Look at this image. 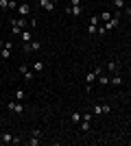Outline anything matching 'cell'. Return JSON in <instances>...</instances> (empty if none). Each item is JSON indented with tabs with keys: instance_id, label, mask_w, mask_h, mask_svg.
I'll use <instances>...</instances> for the list:
<instances>
[{
	"instance_id": "44dd1931",
	"label": "cell",
	"mask_w": 131,
	"mask_h": 146,
	"mask_svg": "<svg viewBox=\"0 0 131 146\" xmlns=\"http://www.w3.org/2000/svg\"><path fill=\"white\" fill-rule=\"evenodd\" d=\"M70 122H81V113H79V111H74V113L70 116Z\"/></svg>"
},
{
	"instance_id": "d4e9b609",
	"label": "cell",
	"mask_w": 131,
	"mask_h": 146,
	"mask_svg": "<svg viewBox=\"0 0 131 146\" xmlns=\"http://www.w3.org/2000/svg\"><path fill=\"white\" fill-rule=\"evenodd\" d=\"M92 113H94V116H100V113H103V111H100V105H94V107H92Z\"/></svg>"
},
{
	"instance_id": "603a6c76",
	"label": "cell",
	"mask_w": 131,
	"mask_h": 146,
	"mask_svg": "<svg viewBox=\"0 0 131 146\" xmlns=\"http://www.w3.org/2000/svg\"><path fill=\"white\" fill-rule=\"evenodd\" d=\"M26 144H29V146H37V144H39V137H35V135H33L31 140H26Z\"/></svg>"
},
{
	"instance_id": "cb8c5ba5",
	"label": "cell",
	"mask_w": 131,
	"mask_h": 146,
	"mask_svg": "<svg viewBox=\"0 0 131 146\" xmlns=\"http://www.w3.org/2000/svg\"><path fill=\"white\" fill-rule=\"evenodd\" d=\"M90 24L98 26V24H100V18H98V15H92V18H90Z\"/></svg>"
},
{
	"instance_id": "5bb4252c",
	"label": "cell",
	"mask_w": 131,
	"mask_h": 146,
	"mask_svg": "<svg viewBox=\"0 0 131 146\" xmlns=\"http://www.w3.org/2000/svg\"><path fill=\"white\" fill-rule=\"evenodd\" d=\"M24 96H26V92L22 90V87H18V90H15V100H20V103H22V100H24Z\"/></svg>"
},
{
	"instance_id": "4fadbf2b",
	"label": "cell",
	"mask_w": 131,
	"mask_h": 146,
	"mask_svg": "<svg viewBox=\"0 0 131 146\" xmlns=\"http://www.w3.org/2000/svg\"><path fill=\"white\" fill-rule=\"evenodd\" d=\"M20 39H22V44L31 42V31H22V33H20Z\"/></svg>"
},
{
	"instance_id": "5b68a950",
	"label": "cell",
	"mask_w": 131,
	"mask_h": 146,
	"mask_svg": "<svg viewBox=\"0 0 131 146\" xmlns=\"http://www.w3.org/2000/svg\"><path fill=\"white\" fill-rule=\"evenodd\" d=\"M15 11H18L20 15H24V18H29V15H31V5H29V2H20Z\"/></svg>"
},
{
	"instance_id": "4dcf8cb0",
	"label": "cell",
	"mask_w": 131,
	"mask_h": 146,
	"mask_svg": "<svg viewBox=\"0 0 131 146\" xmlns=\"http://www.w3.org/2000/svg\"><path fill=\"white\" fill-rule=\"evenodd\" d=\"M53 2H55V5H57V2H59V0H53Z\"/></svg>"
},
{
	"instance_id": "f1b7e54d",
	"label": "cell",
	"mask_w": 131,
	"mask_h": 146,
	"mask_svg": "<svg viewBox=\"0 0 131 146\" xmlns=\"http://www.w3.org/2000/svg\"><path fill=\"white\" fill-rule=\"evenodd\" d=\"M81 5V0H70V7H79Z\"/></svg>"
},
{
	"instance_id": "484cf974",
	"label": "cell",
	"mask_w": 131,
	"mask_h": 146,
	"mask_svg": "<svg viewBox=\"0 0 131 146\" xmlns=\"http://www.w3.org/2000/svg\"><path fill=\"white\" fill-rule=\"evenodd\" d=\"M81 131H83V133H85V131H90V122H87V120L81 122Z\"/></svg>"
},
{
	"instance_id": "ac0fdd59",
	"label": "cell",
	"mask_w": 131,
	"mask_h": 146,
	"mask_svg": "<svg viewBox=\"0 0 131 146\" xmlns=\"http://www.w3.org/2000/svg\"><path fill=\"white\" fill-rule=\"evenodd\" d=\"M98 83H100V85H109V76L100 74V76H98Z\"/></svg>"
},
{
	"instance_id": "ffe728a7",
	"label": "cell",
	"mask_w": 131,
	"mask_h": 146,
	"mask_svg": "<svg viewBox=\"0 0 131 146\" xmlns=\"http://www.w3.org/2000/svg\"><path fill=\"white\" fill-rule=\"evenodd\" d=\"M100 111H103V113H109V111H112V105H107V103H100Z\"/></svg>"
},
{
	"instance_id": "6da1fadb",
	"label": "cell",
	"mask_w": 131,
	"mask_h": 146,
	"mask_svg": "<svg viewBox=\"0 0 131 146\" xmlns=\"http://www.w3.org/2000/svg\"><path fill=\"white\" fill-rule=\"evenodd\" d=\"M100 72H103V68H94L92 72H87V74H85V90H87V92H92L94 81L100 76Z\"/></svg>"
},
{
	"instance_id": "9a60e30c",
	"label": "cell",
	"mask_w": 131,
	"mask_h": 146,
	"mask_svg": "<svg viewBox=\"0 0 131 146\" xmlns=\"http://www.w3.org/2000/svg\"><path fill=\"white\" fill-rule=\"evenodd\" d=\"M0 57L7 61L9 57H11V48H7V46H5V48H0Z\"/></svg>"
},
{
	"instance_id": "f546056e",
	"label": "cell",
	"mask_w": 131,
	"mask_h": 146,
	"mask_svg": "<svg viewBox=\"0 0 131 146\" xmlns=\"http://www.w3.org/2000/svg\"><path fill=\"white\" fill-rule=\"evenodd\" d=\"M2 66H5V59H2V57H0V68H2Z\"/></svg>"
},
{
	"instance_id": "d6986e66",
	"label": "cell",
	"mask_w": 131,
	"mask_h": 146,
	"mask_svg": "<svg viewBox=\"0 0 131 146\" xmlns=\"http://www.w3.org/2000/svg\"><path fill=\"white\" fill-rule=\"evenodd\" d=\"M87 33H90V35H96V33H98V26H94V24H87Z\"/></svg>"
},
{
	"instance_id": "3957f363",
	"label": "cell",
	"mask_w": 131,
	"mask_h": 146,
	"mask_svg": "<svg viewBox=\"0 0 131 146\" xmlns=\"http://www.w3.org/2000/svg\"><path fill=\"white\" fill-rule=\"evenodd\" d=\"M20 137L18 135H11V133H0V144H20Z\"/></svg>"
},
{
	"instance_id": "d6a6232c",
	"label": "cell",
	"mask_w": 131,
	"mask_h": 146,
	"mask_svg": "<svg viewBox=\"0 0 131 146\" xmlns=\"http://www.w3.org/2000/svg\"><path fill=\"white\" fill-rule=\"evenodd\" d=\"M129 9H131V0H129Z\"/></svg>"
},
{
	"instance_id": "7a4b0ae2",
	"label": "cell",
	"mask_w": 131,
	"mask_h": 146,
	"mask_svg": "<svg viewBox=\"0 0 131 146\" xmlns=\"http://www.w3.org/2000/svg\"><path fill=\"white\" fill-rule=\"evenodd\" d=\"M18 72L22 74V79L24 81H29V83H31L33 79H35V72H33V68H29V66H24V63H22V66L18 68Z\"/></svg>"
},
{
	"instance_id": "ba28073f",
	"label": "cell",
	"mask_w": 131,
	"mask_h": 146,
	"mask_svg": "<svg viewBox=\"0 0 131 146\" xmlns=\"http://www.w3.org/2000/svg\"><path fill=\"white\" fill-rule=\"evenodd\" d=\"M11 26H20V29H24V26H26V20L24 18H11Z\"/></svg>"
},
{
	"instance_id": "7402d4cb",
	"label": "cell",
	"mask_w": 131,
	"mask_h": 146,
	"mask_svg": "<svg viewBox=\"0 0 131 146\" xmlns=\"http://www.w3.org/2000/svg\"><path fill=\"white\" fill-rule=\"evenodd\" d=\"M92 118H94V113H92V111H85V113L81 116V120H87V122H92Z\"/></svg>"
},
{
	"instance_id": "e0dca14e",
	"label": "cell",
	"mask_w": 131,
	"mask_h": 146,
	"mask_svg": "<svg viewBox=\"0 0 131 146\" xmlns=\"http://www.w3.org/2000/svg\"><path fill=\"white\" fill-rule=\"evenodd\" d=\"M44 70V61H35L33 63V72H42Z\"/></svg>"
},
{
	"instance_id": "7c38bea8",
	"label": "cell",
	"mask_w": 131,
	"mask_h": 146,
	"mask_svg": "<svg viewBox=\"0 0 131 146\" xmlns=\"http://www.w3.org/2000/svg\"><path fill=\"white\" fill-rule=\"evenodd\" d=\"M29 46H31V52H37V50L42 48V42H37V39H33V42H29Z\"/></svg>"
},
{
	"instance_id": "1f68e13d",
	"label": "cell",
	"mask_w": 131,
	"mask_h": 146,
	"mask_svg": "<svg viewBox=\"0 0 131 146\" xmlns=\"http://www.w3.org/2000/svg\"><path fill=\"white\" fill-rule=\"evenodd\" d=\"M18 2H26V0H18Z\"/></svg>"
},
{
	"instance_id": "8fae6325",
	"label": "cell",
	"mask_w": 131,
	"mask_h": 146,
	"mask_svg": "<svg viewBox=\"0 0 131 146\" xmlns=\"http://www.w3.org/2000/svg\"><path fill=\"white\" fill-rule=\"evenodd\" d=\"M112 2H114V9H116V11H120V9L127 7V0H112Z\"/></svg>"
},
{
	"instance_id": "52a82bcc",
	"label": "cell",
	"mask_w": 131,
	"mask_h": 146,
	"mask_svg": "<svg viewBox=\"0 0 131 146\" xmlns=\"http://www.w3.org/2000/svg\"><path fill=\"white\" fill-rule=\"evenodd\" d=\"M66 13H68V15H81L83 7L81 5H79V7H66Z\"/></svg>"
},
{
	"instance_id": "30bf717a",
	"label": "cell",
	"mask_w": 131,
	"mask_h": 146,
	"mask_svg": "<svg viewBox=\"0 0 131 146\" xmlns=\"http://www.w3.org/2000/svg\"><path fill=\"white\" fill-rule=\"evenodd\" d=\"M109 83L116 85V87H120V85H122V76H120V74H114L112 79H109Z\"/></svg>"
},
{
	"instance_id": "277c9868",
	"label": "cell",
	"mask_w": 131,
	"mask_h": 146,
	"mask_svg": "<svg viewBox=\"0 0 131 146\" xmlns=\"http://www.w3.org/2000/svg\"><path fill=\"white\" fill-rule=\"evenodd\" d=\"M7 109L11 111V113H18L20 116V113H24V105L20 103V100H11V103L7 105Z\"/></svg>"
},
{
	"instance_id": "4316f807",
	"label": "cell",
	"mask_w": 131,
	"mask_h": 146,
	"mask_svg": "<svg viewBox=\"0 0 131 146\" xmlns=\"http://www.w3.org/2000/svg\"><path fill=\"white\" fill-rule=\"evenodd\" d=\"M0 9L7 11V9H9V0H0Z\"/></svg>"
},
{
	"instance_id": "9c48e42d",
	"label": "cell",
	"mask_w": 131,
	"mask_h": 146,
	"mask_svg": "<svg viewBox=\"0 0 131 146\" xmlns=\"http://www.w3.org/2000/svg\"><path fill=\"white\" fill-rule=\"evenodd\" d=\"M107 72H118V63H116V59L107 61Z\"/></svg>"
},
{
	"instance_id": "2e32d148",
	"label": "cell",
	"mask_w": 131,
	"mask_h": 146,
	"mask_svg": "<svg viewBox=\"0 0 131 146\" xmlns=\"http://www.w3.org/2000/svg\"><path fill=\"white\" fill-rule=\"evenodd\" d=\"M98 18H100V22H109V20H112L114 15H112V13H109V11H103V13H100V15H98Z\"/></svg>"
},
{
	"instance_id": "83f0119b",
	"label": "cell",
	"mask_w": 131,
	"mask_h": 146,
	"mask_svg": "<svg viewBox=\"0 0 131 146\" xmlns=\"http://www.w3.org/2000/svg\"><path fill=\"white\" fill-rule=\"evenodd\" d=\"M11 31H13V35H20L24 29H20V26H11Z\"/></svg>"
},
{
	"instance_id": "8992f818",
	"label": "cell",
	"mask_w": 131,
	"mask_h": 146,
	"mask_svg": "<svg viewBox=\"0 0 131 146\" xmlns=\"http://www.w3.org/2000/svg\"><path fill=\"white\" fill-rule=\"evenodd\" d=\"M39 7L44 11H55V2L53 0H39Z\"/></svg>"
}]
</instances>
